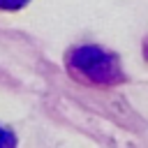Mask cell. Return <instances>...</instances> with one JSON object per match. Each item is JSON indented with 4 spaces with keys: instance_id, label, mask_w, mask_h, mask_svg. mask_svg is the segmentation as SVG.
Returning <instances> with one entry per match:
<instances>
[{
    "instance_id": "obj_1",
    "label": "cell",
    "mask_w": 148,
    "mask_h": 148,
    "mask_svg": "<svg viewBox=\"0 0 148 148\" xmlns=\"http://www.w3.org/2000/svg\"><path fill=\"white\" fill-rule=\"evenodd\" d=\"M69 67L95 83H113L120 79V69H118L116 58L92 44L76 46L69 53Z\"/></svg>"
},
{
    "instance_id": "obj_3",
    "label": "cell",
    "mask_w": 148,
    "mask_h": 148,
    "mask_svg": "<svg viewBox=\"0 0 148 148\" xmlns=\"http://www.w3.org/2000/svg\"><path fill=\"white\" fill-rule=\"evenodd\" d=\"M28 0H0V9H7V12H14V9H21L25 7Z\"/></svg>"
},
{
    "instance_id": "obj_2",
    "label": "cell",
    "mask_w": 148,
    "mask_h": 148,
    "mask_svg": "<svg viewBox=\"0 0 148 148\" xmlns=\"http://www.w3.org/2000/svg\"><path fill=\"white\" fill-rule=\"evenodd\" d=\"M0 148H16V134L0 125Z\"/></svg>"
}]
</instances>
